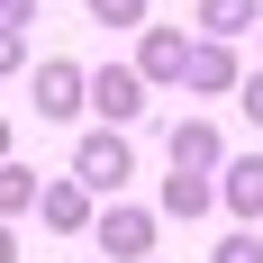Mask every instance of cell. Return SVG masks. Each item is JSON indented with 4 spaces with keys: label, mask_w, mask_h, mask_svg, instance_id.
Segmentation results:
<instances>
[{
    "label": "cell",
    "mask_w": 263,
    "mask_h": 263,
    "mask_svg": "<svg viewBox=\"0 0 263 263\" xmlns=\"http://www.w3.org/2000/svg\"><path fill=\"white\" fill-rule=\"evenodd\" d=\"M127 173H136V145H127L118 127H100V136H82V145H73V182H91L100 200H118Z\"/></svg>",
    "instance_id": "cell-1"
},
{
    "label": "cell",
    "mask_w": 263,
    "mask_h": 263,
    "mask_svg": "<svg viewBox=\"0 0 263 263\" xmlns=\"http://www.w3.org/2000/svg\"><path fill=\"white\" fill-rule=\"evenodd\" d=\"M27 100H36V118H73V109H91V73H82L73 54H54V64H36Z\"/></svg>",
    "instance_id": "cell-2"
},
{
    "label": "cell",
    "mask_w": 263,
    "mask_h": 263,
    "mask_svg": "<svg viewBox=\"0 0 263 263\" xmlns=\"http://www.w3.org/2000/svg\"><path fill=\"white\" fill-rule=\"evenodd\" d=\"M91 236L109 245V263H155V209H127V200H109Z\"/></svg>",
    "instance_id": "cell-3"
},
{
    "label": "cell",
    "mask_w": 263,
    "mask_h": 263,
    "mask_svg": "<svg viewBox=\"0 0 263 263\" xmlns=\"http://www.w3.org/2000/svg\"><path fill=\"white\" fill-rule=\"evenodd\" d=\"M91 200H100V191L64 173V182H46V200H36V227H54V236H91V227H100V209H91Z\"/></svg>",
    "instance_id": "cell-4"
},
{
    "label": "cell",
    "mask_w": 263,
    "mask_h": 263,
    "mask_svg": "<svg viewBox=\"0 0 263 263\" xmlns=\"http://www.w3.org/2000/svg\"><path fill=\"white\" fill-rule=\"evenodd\" d=\"M91 109H100V127H127L136 109H145V73L136 64H100L91 73Z\"/></svg>",
    "instance_id": "cell-5"
},
{
    "label": "cell",
    "mask_w": 263,
    "mask_h": 263,
    "mask_svg": "<svg viewBox=\"0 0 263 263\" xmlns=\"http://www.w3.org/2000/svg\"><path fill=\"white\" fill-rule=\"evenodd\" d=\"M136 73H145V82H191V36H182V27H145Z\"/></svg>",
    "instance_id": "cell-6"
},
{
    "label": "cell",
    "mask_w": 263,
    "mask_h": 263,
    "mask_svg": "<svg viewBox=\"0 0 263 263\" xmlns=\"http://www.w3.org/2000/svg\"><path fill=\"white\" fill-rule=\"evenodd\" d=\"M173 173H227V136L209 118H182L173 127Z\"/></svg>",
    "instance_id": "cell-7"
},
{
    "label": "cell",
    "mask_w": 263,
    "mask_h": 263,
    "mask_svg": "<svg viewBox=\"0 0 263 263\" xmlns=\"http://www.w3.org/2000/svg\"><path fill=\"white\" fill-rule=\"evenodd\" d=\"M182 91H245V64H236V46H218V36H200V46H191V82Z\"/></svg>",
    "instance_id": "cell-8"
},
{
    "label": "cell",
    "mask_w": 263,
    "mask_h": 263,
    "mask_svg": "<svg viewBox=\"0 0 263 263\" xmlns=\"http://www.w3.org/2000/svg\"><path fill=\"white\" fill-rule=\"evenodd\" d=\"M218 200L254 227V218H263V155H236V163H227V173H218Z\"/></svg>",
    "instance_id": "cell-9"
},
{
    "label": "cell",
    "mask_w": 263,
    "mask_h": 263,
    "mask_svg": "<svg viewBox=\"0 0 263 263\" xmlns=\"http://www.w3.org/2000/svg\"><path fill=\"white\" fill-rule=\"evenodd\" d=\"M209 209H227L209 173H163V218H209Z\"/></svg>",
    "instance_id": "cell-10"
},
{
    "label": "cell",
    "mask_w": 263,
    "mask_h": 263,
    "mask_svg": "<svg viewBox=\"0 0 263 263\" xmlns=\"http://www.w3.org/2000/svg\"><path fill=\"white\" fill-rule=\"evenodd\" d=\"M200 27H209L218 46H227V36H245V27H263V9H254V0H200Z\"/></svg>",
    "instance_id": "cell-11"
},
{
    "label": "cell",
    "mask_w": 263,
    "mask_h": 263,
    "mask_svg": "<svg viewBox=\"0 0 263 263\" xmlns=\"http://www.w3.org/2000/svg\"><path fill=\"white\" fill-rule=\"evenodd\" d=\"M36 200H46V182H36L27 163H0V209H9V218H27Z\"/></svg>",
    "instance_id": "cell-12"
},
{
    "label": "cell",
    "mask_w": 263,
    "mask_h": 263,
    "mask_svg": "<svg viewBox=\"0 0 263 263\" xmlns=\"http://www.w3.org/2000/svg\"><path fill=\"white\" fill-rule=\"evenodd\" d=\"M100 27H145V0H82Z\"/></svg>",
    "instance_id": "cell-13"
},
{
    "label": "cell",
    "mask_w": 263,
    "mask_h": 263,
    "mask_svg": "<svg viewBox=\"0 0 263 263\" xmlns=\"http://www.w3.org/2000/svg\"><path fill=\"white\" fill-rule=\"evenodd\" d=\"M209 263H263V236H254V227H236V236L218 245V254H209Z\"/></svg>",
    "instance_id": "cell-14"
},
{
    "label": "cell",
    "mask_w": 263,
    "mask_h": 263,
    "mask_svg": "<svg viewBox=\"0 0 263 263\" xmlns=\"http://www.w3.org/2000/svg\"><path fill=\"white\" fill-rule=\"evenodd\" d=\"M0 27H9V36H27V27H36V0H0Z\"/></svg>",
    "instance_id": "cell-15"
},
{
    "label": "cell",
    "mask_w": 263,
    "mask_h": 263,
    "mask_svg": "<svg viewBox=\"0 0 263 263\" xmlns=\"http://www.w3.org/2000/svg\"><path fill=\"white\" fill-rule=\"evenodd\" d=\"M236 109H245V118H254V127H263V64H254V73H245V91H236Z\"/></svg>",
    "instance_id": "cell-16"
}]
</instances>
